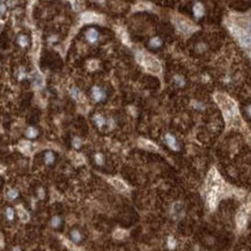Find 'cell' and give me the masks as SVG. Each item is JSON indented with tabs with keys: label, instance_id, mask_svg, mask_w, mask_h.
<instances>
[{
	"label": "cell",
	"instance_id": "cell-1",
	"mask_svg": "<svg viewBox=\"0 0 251 251\" xmlns=\"http://www.w3.org/2000/svg\"><path fill=\"white\" fill-rule=\"evenodd\" d=\"M215 101L219 104V107L221 108L225 119L227 122L228 125L231 126H241L242 125V120L238 115L236 103L225 94H216L215 95Z\"/></svg>",
	"mask_w": 251,
	"mask_h": 251
},
{
	"label": "cell",
	"instance_id": "cell-2",
	"mask_svg": "<svg viewBox=\"0 0 251 251\" xmlns=\"http://www.w3.org/2000/svg\"><path fill=\"white\" fill-rule=\"evenodd\" d=\"M137 59L139 61V64H141L148 72L154 74H159L161 72V65H160L159 60L154 58L153 56L139 51L137 53Z\"/></svg>",
	"mask_w": 251,
	"mask_h": 251
},
{
	"label": "cell",
	"instance_id": "cell-3",
	"mask_svg": "<svg viewBox=\"0 0 251 251\" xmlns=\"http://www.w3.org/2000/svg\"><path fill=\"white\" fill-rule=\"evenodd\" d=\"M175 23H176V27L178 28V30L182 31L183 34H190L194 30V28L191 26V23L187 22L186 20L182 19V17H177L175 20Z\"/></svg>",
	"mask_w": 251,
	"mask_h": 251
},
{
	"label": "cell",
	"instance_id": "cell-4",
	"mask_svg": "<svg viewBox=\"0 0 251 251\" xmlns=\"http://www.w3.org/2000/svg\"><path fill=\"white\" fill-rule=\"evenodd\" d=\"M100 16L95 13H91V12H87V13H83L81 15V21L85 23H91V22H97L100 21Z\"/></svg>",
	"mask_w": 251,
	"mask_h": 251
},
{
	"label": "cell",
	"instance_id": "cell-5",
	"mask_svg": "<svg viewBox=\"0 0 251 251\" xmlns=\"http://www.w3.org/2000/svg\"><path fill=\"white\" fill-rule=\"evenodd\" d=\"M246 219H248L246 212L244 211V208H242V209L240 211V213L237 214V219H236L238 229H243L244 227H245V225H246Z\"/></svg>",
	"mask_w": 251,
	"mask_h": 251
},
{
	"label": "cell",
	"instance_id": "cell-6",
	"mask_svg": "<svg viewBox=\"0 0 251 251\" xmlns=\"http://www.w3.org/2000/svg\"><path fill=\"white\" fill-rule=\"evenodd\" d=\"M139 145H140V147L148 149V150H157V147L155 145L152 141L146 140V139H139Z\"/></svg>",
	"mask_w": 251,
	"mask_h": 251
},
{
	"label": "cell",
	"instance_id": "cell-7",
	"mask_svg": "<svg viewBox=\"0 0 251 251\" xmlns=\"http://www.w3.org/2000/svg\"><path fill=\"white\" fill-rule=\"evenodd\" d=\"M110 183L113 185L118 191H125L126 189H127V186H126L125 183H124L123 181H120V179H117V178H111Z\"/></svg>",
	"mask_w": 251,
	"mask_h": 251
},
{
	"label": "cell",
	"instance_id": "cell-8",
	"mask_svg": "<svg viewBox=\"0 0 251 251\" xmlns=\"http://www.w3.org/2000/svg\"><path fill=\"white\" fill-rule=\"evenodd\" d=\"M238 39H240V43H241V45L244 46V48H250L251 46V34L245 33L243 36L240 37Z\"/></svg>",
	"mask_w": 251,
	"mask_h": 251
},
{
	"label": "cell",
	"instance_id": "cell-9",
	"mask_svg": "<svg viewBox=\"0 0 251 251\" xmlns=\"http://www.w3.org/2000/svg\"><path fill=\"white\" fill-rule=\"evenodd\" d=\"M229 29H230V31H231V34H233L234 36H236L237 38L242 37L244 34H245V31H244L242 28H240L238 26H235V24H231V26H229Z\"/></svg>",
	"mask_w": 251,
	"mask_h": 251
},
{
	"label": "cell",
	"instance_id": "cell-10",
	"mask_svg": "<svg viewBox=\"0 0 251 251\" xmlns=\"http://www.w3.org/2000/svg\"><path fill=\"white\" fill-rule=\"evenodd\" d=\"M93 97H94L95 101H102L104 97H105V94H104V91L101 88L94 87L93 88Z\"/></svg>",
	"mask_w": 251,
	"mask_h": 251
},
{
	"label": "cell",
	"instance_id": "cell-11",
	"mask_svg": "<svg viewBox=\"0 0 251 251\" xmlns=\"http://www.w3.org/2000/svg\"><path fill=\"white\" fill-rule=\"evenodd\" d=\"M86 37H87V39H88L90 43H95L96 41H97V38H98V33L96 31V29L91 28V29H89L87 31Z\"/></svg>",
	"mask_w": 251,
	"mask_h": 251
},
{
	"label": "cell",
	"instance_id": "cell-12",
	"mask_svg": "<svg viewBox=\"0 0 251 251\" xmlns=\"http://www.w3.org/2000/svg\"><path fill=\"white\" fill-rule=\"evenodd\" d=\"M166 141H167V144L169 145L170 148H172V149H175V150H178V149H179V147H178V145H177V141L175 139V137H172L171 134H167V135H166Z\"/></svg>",
	"mask_w": 251,
	"mask_h": 251
},
{
	"label": "cell",
	"instance_id": "cell-13",
	"mask_svg": "<svg viewBox=\"0 0 251 251\" xmlns=\"http://www.w3.org/2000/svg\"><path fill=\"white\" fill-rule=\"evenodd\" d=\"M193 13L196 15V17L203 16V14H204V7H203V5L201 4H196L193 6Z\"/></svg>",
	"mask_w": 251,
	"mask_h": 251
},
{
	"label": "cell",
	"instance_id": "cell-14",
	"mask_svg": "<svg viewBox=\"0 0 251 251\" xmlns=\"http://www.w3.org/2000/svg\"><path fill=\"white\" fill-rule=\"evenodd\" d=\"M17 213H19V216L22 221H28L29 220V214L24 211L22 208V206H17Z\"/></svg>",
	"mask_w": 251,
	"mask_h": 251
},
{
	"label": "cell",
	"instance_id": "cell-15",
	"mask_svg": "<svg viewBox=\"0 0 251 251\" xmlns=\"http://www.w3.org/2000/svg\"><path fill=\"white\" fill-rule=\"evenodd\" d=\"M26 134H27V137L28 138H36L37 134H38V131H37L35 127H33V126H30V127H28L27 129V131H26Z\"/></svg>",
	"mask_w": 251,
	"mask_h": 251
},
{
	"label": "cell",
	"instance_id": "cell-16",
	"mask_svg": "<svg viewBox=\"0 0 251 251\" xmlns=\"http://www.w3.org/2000/svg\"><path fill=\"white\" fill-rule=\"evenodd\" d=\"M71 157H72V160L74 161V163H76V164H82V163L85 162L83 157H82L80 154H76V153H71Z\"/></svg>",
	"mask_w": 251,
	"mask_h": 251
},
{
	"label": "cell",
	"instance_id": "cell-17",
	"mask_svg": "<svg viewBox=\"0 0 251 251\" xmlns=\"http://www.w3.org/2000/svg\"><path fill=\"white\" fill-rule=\"evenodd\" d=\"M161 44H162V42H161L160 37H154V38H152L150 42H149L150 48H159V46H161Z\"/></svg>",
	"mask_w": 251,
	"mask_h": 251
},
{
	"label": "cell",
	"instance_id": "cell-18",
	"mask_svg": "<svg viewBox=\"0 0 251 251\" xmlns=\"http://www.w3.org/2000/svg\"><path fill=\"white\" fill-rule=\"evenodd\" d=\"M94 120H95V124L98 127H102V126L105 124V119L102 117V116H100V115H96L95 117H94Z\"/></svg>",
	"mask_w": 251,
	"mask_h": 251
},
{
	"label": "cell",
	"instance_id": "cell-19",
	"mask_svg": "<svg viewBox=\"0 0 251 251\" xmlns=\"http://www.w3.org/2000/svg\"><path fill=\"white\" fill-rule=\"evenodd\" d=\"M53 160H54L53 154H52L51 152H48V153L45 154V163H46V164H51V163L53 162Z\"/></svg>",
	"mask_w": 251,
	"mask_h": 251
},
{
	"label": "cell",
	"instance_id": "cell-20",
	"mask_svg": "<svg viewBox=\"0 0 251 251\" xmlns=\"http://www.w3.org/2000/svg\"><path fill=\"white\" fill-rule=\"evenodd\" d=\"M119 37L122 38V41H123L125 44H130V43H129V38H127V35H126V33L123 29H119Z\"/></svg>",
	"mask_w": 251,
	"mask_h": 251
},
{
	"label": "cell",
	"instance_id": "cell-21",
	"mask_svg": "<svg viewBox=\"0 0 251 251\" xmlns=\"http://www.w3.org/2000/svg\"><path fill=\"white\" fill-rule=\"evenodd\" d=\"M20 148H21V150H22V152H24V153H29L30 144H29V142H21V145H20Z\"/></svg>",
	"mask_w": 251,
	"mask_h": 251
},
{
	"label": "cell",
	"instance_id": "cell-22",
	"mask_svg": "<svg viewBox=\"0 0 251 251\" xmlns=\"http://www.w3.org/2000/svg\"><path fill=\"white\" fill-rule=\"evenodd\" d=\"M71 236H72V240H73L74 242H79L80 238H81V236H80V234H79L78 230H73L72 234H71Z\"/></svg>",
	"mask_w": 251,
	"mask_h": 251
},
{
	"label": "cell",
	"instance_id": "cell-23",
	"mask_svg": "<svg viewBox=\"0 0 251 251\" xmlns=\"http://www.w3.org/2000/svg\"><path fill=\"white\" fill-rule=\"evenodd\" d=\"M19 43H20L21 46H27V44H28V38L26 36H23V35H21V36L19 37Z\"/></svg>",
	"mask_w": 251,
	"mask_h": 251
},
{
	"label": "cell",
	"instance_id": "cell-24",
	"mask_svg": "<svg viewBox=\"0 0 251 251\" xmlns=\"http://www.w3.org/2000/svg\"><path fill=\"white\" fill-rule=\"evenodd\" d=\"M70 93H71V96L73 97L74 100H78V97H79V91H78V88H75V87L71 88L70 89Z\"/></svg>",
	"mask_w": 251,
	"mask_h": 251
},
{
	"label": "cell",
	"instance_id": "cell-25",
	"mask_svg": "<svg viewBox=\"0 0 251 251\" xmlns=\"http://www.w3.org/2000/svg\"><path fill=\"white\" fill-rule=\"evenodd\" d=\"M174 79H175V82L177 83L179 87L184 86V80H183V78H182V76H179V75H176V76H175Z\"/></svg>",
	"mask_w": 251,
	"mask_h": 251
},
{
	"label": "cell",
	"instance_id": "cell-26",
	"mask_svg": "<svg viewBox=\"0 0 251 251\" xmlns=\"http://www.w3.org/2000/svg\"><path fill=\"white\" fill-rule=\"evenodd\" d=\"M95 160L98 164H103V162H104V159H103V155H102V154H96Z\"/></svg>",
	"mask_w": 251,
	"mask_h": 251
},
{
	"label": "cell",
	"instance_id": "cell-27",
	"mask_svg": "<svg viewBox=\"0 0 251 251\" xmlns=\"http://www.w3.org/2000/svg\"><path fill=\"white\" fill-rule=\"evenodd\" d=\"M97 66H98V64H97V61H96V60H91V61L89 63V70H91V71L96 70Z\"/></svg>",
	"mask_w": 251,
	"mask_h": 251
},
{
	"label": "cell",
	"instance_id": "cell-28",
	"mask_svg": "<svg viewBox=\"0 0 251 251\" xmlns=\"http://www.w3.org/2000/svg\"><path fill=\"white\" fill-rule=\"evenodd\" d=\"M73 145L75 148H79L80 146H81V140H80V138H78V137H75L73 139Z\"/></svg>",
	"mask_w": 251,
	"mask_h": 251
},
{
	"label": "cell",
	"instance_id": "cell-29",
	"mask_svg": "<svg viewBox=\"0 0 251 251\" xmlns=\"http://www.w3.org/2000/svg\"><path fill=\"white\" fill-rule=\"evenodd\" d=\"M6 215H7L8 220H12V219H13V216H14L13 209H12V208H7V209H6Z\"/></svg>",
	"mask_w": 251,
	"mask_h": 251
},
{
	"label": "cell",
	"instance_id": "cell-30",
	"mask_svg": "<svg viewBox=\"0 0 251 251\" xmlns=\"http://www.w3.org/2000/svg\"><path fill=\"white\" fill-rule=\"evenodd\" d=\"M60 223V219L59 218H53L52 219V222H51V225H52V227H58V225Z\"/></svg>",
	"mask_w": 251,
	"mask_h": 251
},
{
	"label": "cell",
	"instance_id": "cell-31",
	"mask_svg": "<svg viewBox=\"0 0 251 251\" xmlns=\"http://www.w3.org/2000/svg\"><path fill=\"white\" fill-rule=\"evenodd\" d=\"M71 5H73L72 8H73L74 11H79L80 7H81V6H79V5H80V2H78V1H71Z\"/></svg>",
	"mask_w": 251,
	"mask_h": 251
},
{
	"label": "cell",
	"instance_id": "cell-32",
	"mask_svg": "<svg viewBox=\"0 0 251 251\" xmlns=\"http://www.w3.org/2000/svg\"><path fill=\"white\" fill-rule=\"evenodd\" d=\"M8 197H9L11 199H14L15 197H17V191H15V190H11V191L8 192Z\"/></svg>",
	"mask_w": 251,
	"mask_h": 251
},
{
	"label": "cell",
	"instance_id": "cell-33",
	"mask_svg": "<svg viewBox=\"0 0 251 251\" xmlns=\"http://www.w3.org/2000/svg\"><path fill=\"white\" fill-rule=\"evenodd\" d=\"M124 235H125V231H123V230H117L115 233V236L117 237V238H123Z\"/></svg>",
	"mask_w": 251,
	"mask_h": 251
},
{
	"label": "cell",
	"instance_id": "cell-34",
	"mask_svg": "<svg viewBox=\"0 0 251 251\" xmlns=\"http://www.w3.org/2000/svg\"><path fill=\"white\" fill-rule=\"evenodd\" d=\"M35 39H34V42H35V50H38V46H39V38H38V35H35V37H34Z\"/></svg>",
	"mask_w": 251,
	"mask_h": 251
},
{
	"label": "cell",
	"instance_id": "cell-35",
	"mask_svg": "<svg viewBox=\"0 0 251 251\" xmlns=\"http://www.w3.org/2000/svg\"><path fill=\"white\" fill-rule=\"evenodd\" d=\"M174 244H175V242H174V240H172V238L170 237V238H169V246H170V248H172V245H174Z\"/></svg>",
	"mask_w": 251,
	"mask_h": 251
},
{
	"label": "cell",
	"instance_id": "cell-36",
	"mask_svg": "<svg viewBox=\"0 0 251 251\" xmlns=\"http://www.w3.org/2000/svg\"><path fill=\"white\" fill-rule=\"evenodd\" d=\"M246 112H248V115L251 117V105H249V107L246 108Z\"/></svg>",
	"mask_w": 251,
	"mask_h": 251
},
{
	"label": "cell",
	"instance_id": "cell-37",
	"mask_svg": "<svg viewBox=\"0 0 251 251\" xmlns=\"http://www.w3.org/2000/svg\"><path fill=\"white\" fill-rule=\"evenodd\" d=\"M5 12V6H4V4H1V13H4Z\"/></svg>",
	"mask_w": 251,
	"mask_h": 251
},
{
	"label": "cell",
	"instance_id": "cell-38",
	"mask_svg": "<svg viewBox=\"0 0 251 251\" xmlns=\"http://www.w3.org/2000/svg\"><path fill=\"white\" fill-rule=\"evenodd\" d=\"M14 251H20V250H19V249H17V248H16V249H14Z\"/></svg>",
	"mask_w": 251,
	"mask_h": 251
}]
</instances>
